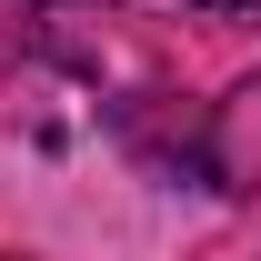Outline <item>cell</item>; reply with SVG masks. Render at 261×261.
Segmentation results:
<instances>
[{"label":"cell","mask_w":261,"mask_h":261,"mask_svg":"<svg viewBox=\"0 0 261 261\" xmlns=\"http://www.w3.org/2000/svg\"><path fill=\"white\" fill-rule=\"evenodd\" d=\"M191 10H251V0H191Z\"/></svg>","instance_id":"cell-1"}]
</instances>
